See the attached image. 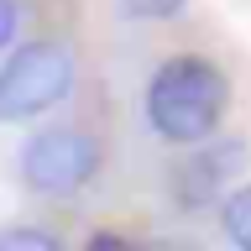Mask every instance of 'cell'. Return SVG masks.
Returning <instances> with one entry per match:
<instances>
[{
  "instance_id": "52a82bcc",
  "label": "cell",
  "mask_w": 251,
  "mask_h": 251,
  "mask_svg": "<svg viewBox=\"0 0 251 251\" xmlns=\"http://www.w3.org/2000/svg\"><path fill=\"white\" fill-rule=\"evenodd\" d=\"M11 37H16V0H0V52L11 47Z\"/></svg>"
},
{
  "instance_id": "3957f363",
  "label": "cell",
  "mask_w": 251,
  "mask_h": 251,
  "mask_svg": "<svg viewBox=\"0 0 251 251\" xmlns=\"http://www.w3.org/2000/svg\"><path fill=\"white\" fill-rule=\"evenodd\" d=\"M100 173V141L74 126H47L21 141V183L37 194H74Z\"/></svg>"
},
{
  "instance_id": "5b68a950",
  "label": "cell",
  "mask_w": 251,
  "mask_h": 251,
  "mask_svg": "<svg viewBox=\"0 0 251 251\" xmlns=\"http://www.w3.org/2000/svg\"><path fill=\"white\" fill-rule=\"evenodd\" d=\"M0 251H58V235L52 230H5Z\"/></svg>"
},
{
  "instance_id": "277c9868",
  "label": "cell",
  "mask_w": 251,
  "mask_h": 251,
  "mask_svg": "<svg viewBox=\"0 0 251 251\" xmlns=\"http://www.w3.org/2000/svg\"><path fill=\"white\" fill-rule=\"evenodd\" d=\"M220 215H225V235H230L235 246L251 251V183L235 188L230 199H225V209H220Z\"/></svg>"
},
{
  "instance_id": "6da1fadb",
  "label": "cell",
  "mask_w": 251,
  "mask_h": 251,
  "mask_svg": "<svg viewBox=\"0 0 251 251\" xmlns=\"http://www.w3.org/2000/svg\"><path fill=\"white\" fill-rule=\"evenodd\" d=\"M225 105H230V84L209 58H168L147 84V121L162 141H178V147H194V141H209L225 121Z\"/></svg>"
},
{
  "instance_id": "7a4b0ae2",
  "label": "cell",
  "mask_w": 251,
  "mask_h": 251,
  "mask_svg": "<svg viewBox=\"0 0 251 251\" xmlns=\"http://www.w3.org/2000/svg\"><path fill=\"white\" fill-rule=\"evenodd\" d=\"M74 89V58L58 42H31L0 68V121H31Z\"/></svg>"
},
{
  "instance_id": "8992f818",
  "label": "cell",
  "mask_w": 251,
  "mask_h": 251,
  "mask_svg": "<svg viewBox=\"0 0 251 251\" xmlns=\"http://www.w3.org/2000/svg\"><path fill=\"white\" fill-rule=\"evenodd\" d=\"M121 11L131 21H168V16L183 11V0H121Z\"/></svg>"
}]
</instances>
